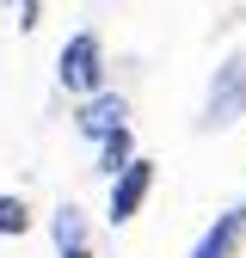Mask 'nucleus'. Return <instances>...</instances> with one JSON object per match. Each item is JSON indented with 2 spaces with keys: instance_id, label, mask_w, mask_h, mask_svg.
<instances>
[{
  "instance_id": "obj_1",
  "label": "nucleus",
  "mask_w": 246,
  "mask_h": 258,
  "mask_svg": "<svg viewBox=\"0 0 246 258\" xmlns=\"http://www.w3.org/2000/svg\"><path fill=\"white\" fill-rule=\"evenodd\" d=\"M55 80L68 86V92H99L105 86V43L92 37V31H74L68 43H61V61H55Z\"/></svg>"
},
{
  "instance_id": "obj_2",
  "label": "nucleus",
  "mask_w": 246,
  "mask_h": 258,
  "mask_svg": "<svg viewBox=\"0 0 246 258\" xmlns=\"http://www.w3.org/2000/svg\"><path fill=\"white\" fill-rule=\"evenodd\" d=\"M246 111V55H234L222 74H215V92H209V105H203V129H222Z\"/></svg>"
},
{
  "instance_id": "obj_3",
  "label": "nucleus",
  "mask_w": 246,
  "mask_h": 258,
  "mask_svg": "<svg viewBox=\"0 0 246 258\" xmlns=\"http://www.w3.org/2000/svg\"><path fill=\"white\" fill-rule=\"evenodd\" d=\"M148 190H154V160H130V172H117L111 178V221L123 228V221H136V209L148 203Z\"/></svg>"
},
{
  "instance_id": "obj_4",
  "label": "nucleus",
  "mask_w": 246,
  "mask_h": 258,
  "mask_svg": "<svg viewBox=\"0 0 246 258\" xmlns=\"http://www.w3.org/2000/svg\"><path fill=\"white\" fill-rule=\"evenodd\" d=\"M130 117V105H123V92H92V99L80 105V136H92V142H105V136H117V129H130L123 123Z\"/></svg>"
},
{
  "instance_id": "obj_5",
  "label": "nucleus",
  "mask_w": 246,
  "mask_h": 258,
  "mask_svg": "<svg viewBox=\"0 0 246 258\" xmlns=\"http://www.w3.org/2000/svg\"><path fill=\"white\" fill-rule=\"evenodd\" d=\"M240 234H246V209L215 215V228L197 240V252H191V258H234V252H240Z\"/></svg>"
},
{
  "instance_id": "obj_6",
  "label": "nucleus",
  "mask_w": 246,
  "mask_h": 258,
  "mask_svg": "<svg viewBox=\"0 0 246 258\" xmlns=\"http://www.w3.org/2000/svg\"><path fill=\"white\" fill-rule=\"evenodd\" d=\"M130 160H136V148H130V129H117V136H105V148H99V172H130Z\"/></svg>"
},
{
  "instance_id": "obj_7",
  "label": "nucleus",
  "mask_w": 246,
  "mask_h": 258,
  "mask_svg": "<svg viewBox=\"0 0 246 258\" xmlns=\"http://www.w3.org/2000/svg\"><path fill=\"white\" fill-rule=\"evenodd\" d=\"M55 246H61V252L86 246V221H80V209H74V203H61V209H55Z\"/></svg>"
},
{
  "instance_id": "obj_8",
  "label": "nucleus",
  "mask_w": 246,
  "mask_h": 258,
  "mask_svg": "<svg viewBox=\"0 0 246 258\" xmlns=\"http://www.w3.org/2000/svg\"><path fill=\"white\" fill-rule=\"evenodd\" d=\"M25 228H31L25 197H0V234H25Z\"/></svg>"
},
{
  "instance_id": "obj_9",
  "label": "nucleus",
  "mask_w": 246,
  "mask_h": 258,
  "mask_svg": "<svg viewBox=\"0 0 246 258\" xmlns=\"http://www.w3.org/2000/svg\"><path fill=\"white\" fill-rule=\"evenodd\" d=\"M61 258H86V246H74V252H61Z\"/></svg>"
},
{
  "instance_id": "obj_10",
  "label": "nucleus",
  "mask_w": 246,
  "mask_h": 258,
  "mask_svg": "<svg viewBox=\"0 0 246 258\" xmlns=\"http://www.w3.org/2000/svg\"><path fill=\"white\" fill-rule=\"evenodd\" d=\"M240 209H246V203H240Z\"/></svg>"
}]
</instances>
